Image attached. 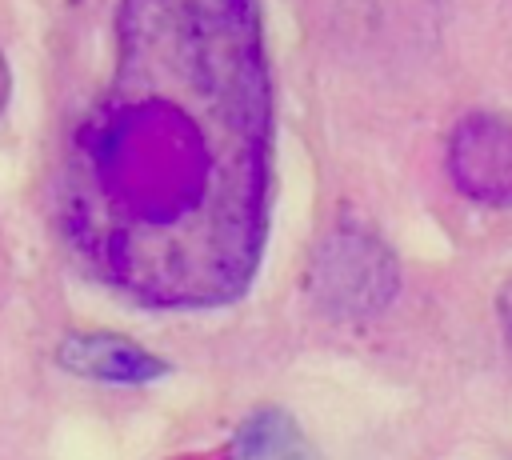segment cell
Instances as JSON below:
<instances>
[{
    "mask_svg": "<svg viewBox=\"0 0 512 460\" xmlns=\"http://www.w3.org/2000/svg\"><path fill=\"white\" fill-rule=\"evenodd\" d=\"M500 320H504V332H508V340H512V280H508L504 292H500Z\"/></svg>",
    "mask_w": 512,
    "mask_h": 460,
    "instance_id": "6",
    "label": "cell"
},
{
    "mask_svg": "<svg viewBox=\"0 0 512 460\" xmlns=\"http://www.w3.org/2000/svg\"><path fill=\"white\" fill-rule=\"evenodd\" d=\"M56 360L68 372H76L84 380H104V384H148V380H156V376L168 372L164 360H156L152 352H144L132 340L112 336V332H76V336H64Z\"/></svg>",
    "mask_w": 512,
    "mask_h": 460,
    "instance_id": "4",
    "label": "cell"
},
{
    "mask_svg": "<svg viewBox=\"0 0 512 460\" xmlns=\"http://www.w3.org/2000/svg\"><path fill=\"white\" fill-rule=\"evenodd\" d=\"M268 180L256 0H120L112 80L64 152L76 260L144 308L228 304L260 264Z\"/></svg>",
    "mask_w": 512,
    "mask_h": 460,
    "instance_id": "1",
    "label": "cell"
},
{
    "mask_svg": "<svg viewBox=\"0 0 512 460\" xmlns=\"http://www.w3.org/2000/svg\"><path fill=\"white\" fill-rule=\"evenodd\" d=\"M308 288L328 316H376L392 304L400 268L384 240L356 224H340L312 252Z\"/></svg>",
    "mask_w": 512,
    "mask_h": 460,
    "instance_id": "2",
    "label": "cell"
},
{
    "mask_svg": "<svg viewBox=\"0 0 512 460\" xmlns=\"http://www.w3.org/2000/svg\"><path fill=\"white\" fill-rule=\"evenodd\" d=\"M232 460H316V452L292 416H284L280 408H260L240 424Z\"/></svg>",
    "mask_w": 512,
    "mask_h": 460,
    "instance_id": "5",
    "label": "cell"
},
{
    "mask_svg": "<svg viewBox=\"0 0 512 460\" xmlns=\"http://www.w3.org/2000/svg\"><path fill=\"white\" fill-rule=\"evenodd\" d=\"M4 100H8V68H4V56H0V112H4Z\"/></svg>",
    "mask_w": 512,
    "mask_h": 460,
    "instance_id": "7",
    "label": "cell"
},
{
    "mask_svg": "<svg viewBox=\"0 0 512 460\" xmlns=\"http://www.w3.org/2000/svg\"><path fill=\"white\" fill-rule=\"evenodd\" d=\"M448 172L456 188L480 204H512V120L468 116L448 140Z\"/></svg>",
    "mask_w": 512,
    "mask_h": 460,
    "instance_id": "3",
    "label": "cell"
}]
</instances>
